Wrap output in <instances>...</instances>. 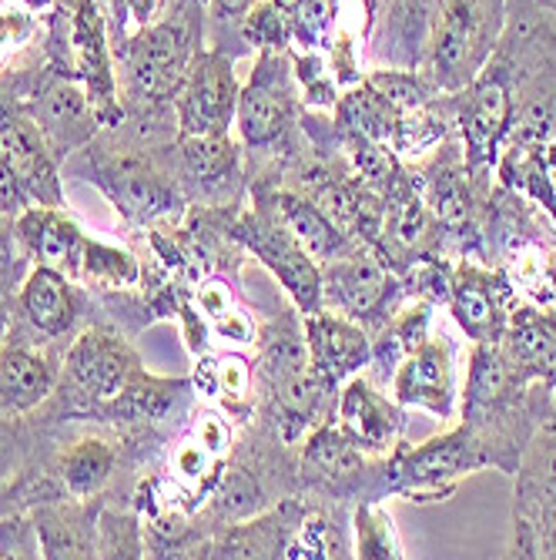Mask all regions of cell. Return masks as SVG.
Wrapping results in <instances>:
<instances>
[{
	"instance_id": "6da1fadb",
	"label": "cell",
	"mask_w": 556,
	"mask_h": 560,
	"mask_svg": "<svg viewBox=\"0 0 556 560\" xmlns=\"http://www.w3.org/2000/svg\"><path fill=\"white\" fill-rule=\"evenodd\" d=\"M507 4L510 0H439L419 65L439 94L463 91L486 68L507 31Z\"/></svg>"
},
{
	"instance_id": "7a4b0ae2",
	"label": "cell",
	"mask_w": 556,
	"mask_h": 560,
	"mask_svg": "<svg viewBox=\"0 0 556 560\" xmlns=\"http://www.w3.org/2000/svg\"><path fill=\"white\" fill-rule=\"evenodd\" d=\"M483 467H489V456L463 423L460 430L442 433L429 443L392 450V456L382 464V490L416 503H433L446 500L463 477Z\"/></svg>"
},
{
	"instance_id": "3957f363",
	"label": "cell",
	"mask_w": 556,
	"mask_h": 560,
	"mask_svg": "<svg viewBox=\"0 0 556 560\" xmlns=\"http://www.w3.org/2000/svg\"><path fill=\"white\" fill-rule=\"evenodd\" d=\"M194 18L198 0H185L181 8H175V14L147 24L121 44L125 81L138 101H168L181 91L198 55Z\"/></svg>"
},
{
	"instance_id": "277c9868",
	"label": "cell",
	"mask_w": 556,
	"mask_h": 560,
	"mask_svg": "<svg viewBox=\"0 0 556 560\" xmlns=\"http://www.w3.org/2000/svg\"><path fill=\"white\" fill-rule=\"evenodd\" d=\"M510 553L556 557V402H549L520 456Z\"/></svg>"
},
{
	"instance_id": "5b68a950",
	"label": "cell",
	"mask_w": 556,
	"mask_h": 560,
	"mask_svg": "<svg viewBox=\"0 0 556 560\" xmlns=\"http://www.w3.org/2000/svg\"><path fill=\"white\" fill-rule=\"evenodd\" d=\"M452 112H457L466 168L486 188L513 121V88L493 65H486L463 91H452Z\"/></svg>"
},
{
	"instance_id": "8992f818",
	"label": "cell",
	"mask_w": 556,
	"mask_h": 560,
	"mask_svg": "<svg viewBox=\"0 0 556 560\" xmlns=\"http://www.w3.org/2000/svg\"><path fill=\"white\" fill-rule=\"evenodd\" d=\"M419 191L436 219L439 232L449 238H466L480 232V195L483 185L470 175L463 141H439L436 155L419 168Z\"/></svg>"
},
{
	"instance_id": "52a82bcc",
	"label": "cell",
	"mask_w": 556,
	"mask_h": 560,
	"mask_svg": "<svg viewBox=\"0 0 556 560\" xmlns=\"http://www.w3.org/2000/svg\"><path fill=\"white\" fill-rule=\"evenodd\" d=\"M399 289L395 272L382 262L379 252L363 245L332 259L322 272V295H329L335 310L356 323H386Z\"/></svg>"
},
{
	"instance_id": "ba28073f",
	"label": "cell",
	"mask_w": 556,
	"mask_h": 560,
	"mask_svg": "<svg viewBox=\"0 0 556 560\" xmlns=\"http://www.w3.org/2000/svg\"><path fill=\"white\" fill-rule=\"evenodd\" d=\"M446 305L473 342H499L517 305V285L502 269L460 262L452 269Z\"/></svg>"
},
{
	"instance_id": "9c48e42d",
	"label": "cell",
	"mask_w": 556,
	"mask_h": 560,
	"mask_svg": "<svg viewBox=\"0 0 556 560\" xmlns=\"http://www.w3.org/2000/svg\"><path fill=\"white\" fill-rule=\"evenodd\" d=\"M68 50L74 74L91 101V108L100 125L121 121L118 105V81L111 71V44H108V21L97 0H74L71 4V34Z\"/></svg>"
},
{
	"instance_id": "30bf717a",
	"label": "cell",
	"mask_w": 556,
	"mask_h": 560,
	"mask_svg": "<svg viewBox=\"0 0 556 560\" xmlns=\"http://www.w3.org/2000/svg\"><path fill=\"white\" fill-rule=\"evenodd\" d=\"M238 81L222 50H198L178 91L181 135L228 131L238 108Z\"/></svg>"
},
{
	"instance_id": "8fae6325",
	"label": "cell",
	"mask_w": 556,
	"mask_h": 560,
	"mask_svg": "<svg viewBox=\"0 0 556 560\" xmlns=\"http://www.w3.org/2000/svg\"><path fill=\"white\" fill-rule=\"evenodd\" d=\"M392 396L399 406L426 410L439 420L457 410V363L442 339H423L392 373Z\"/></svg>"
},
{
	"instance_id": "7c38bea8",
	"label": "cell",
	"mask_w": 556,
	"mask_h": 560,
	"mask_svg": "<svg viewBox=\"0 0 556 560\" xmlns=\"http://www.w3.org/2000/svg\"><path fill=\"white\" fill-rule=\"evenodd\" d=\"M0 151L8 155L27 191H34L47 209L61 206V188L55 165L47 159L44 131L4 88H0Z\"/></svg>"
},
{
	"instance_id": "4fadbf2b",
	"label": "cell",
	"mask_w": 556,
	"mask_h": 560,
	"mask_svg": "<svg viewBox=\"0 0 556 560\" xmlns=\"http://www.w3.org/2000/svg\"><path fill=\"white\" fill-rule=\"evenodd\" d=\"M292 121V88L275 50H262L251 81L238 91L235 125L248 144L275 141Z\"/></svg>"
},
{
	"instance_id": "5bb4252c",
	"label": "cell",
	"mask_w": 556,
	"mask_h": 560,
	"mask_svg": "<svg viewBox=\"0 0 556 560\" xmlns=\"http://www.w3.org/2000/svg\"><path fill=\"white\" fill-rule=\"evenodd\" d=\"M241 235L248 238L251 248H256V256L279 276V282L295 299L298 310L306 316L319 313V305H322V272H319L316 259L285 229V222L282 225L248 222L241 229Z\"/></svg>"
},
{
	"instance_id": "9a60e30c",
	"label": "cell",
	"mask_w": 556,
	"mask_h": 560,
	"mask_svg": "<svg viewBox=\"0 0 556 560\" xmlns=\"http://www.w3.org/2000/svg\"><path fill=\"white\" fill-rule=\"evenodd\" d=\"M499 349L527 383L556 386V305H513Z\"/></svg>"
},
{
	"instance_id": "2e32d148",
	"label": "cell",
	"mask_w": 556,
	"mask_h": 560,
	"mask_svg": "<svg viewBox=\"0 0 556 560\" xmlns=\"http://www.w3.org/2000/svg\"><path fill=\"white\" fill-rule=\"evenodd\" d=\"M339 420L342 430L356 440L366 453H386L399 443L406 430L402 406L386 399L369 380L352 376L339 396Z\"/></svg>"
},
{
	"instance_id": "e0dca14e",
	"label": "cell",
	"mask_w": 556,
	"mask_h": 560,
	"mask_svg": "<svg viewBox=\"0 0 556 560\" xmlns=\"http://www.w3.org/2000/svg\"><path fill=\"white\" fill-rule=\"evenodd\" d=\"M68 370L87 393L108 399L125 393V386L138 376V355L118 336L91 329L71 346Z\"/></svg>"
},
{
	"instance_id": "ac0fdd59",
	"label": "cell",
	"mask_w": 556,
	"mask_h": 560,
	"mask_svg": "<svg viewBox=\"0 0 556 560\" xmlns=\"http://www.w3.org/2000/svg\"><path fill=\"white\" fill-rule=\"evenodd\" d=\"M306 346L312 363L332 380H352L363 366L372 363V339L369 332L345 316L312 313L306 319Z\"/></svg>"
},
{
	"instance_id": "d6986e66",
	"label": "cell",
	"mask_w": 556,
	"mask_h": 560,
	"mask_svg": "<svg viewBox=\"0 0 556 560\" xmlns=\"http://www.w3.org/2000/svg\"><path fill=\"white\" fill-rule=\"evenodd\" d=\"M439 0H372V11L382 21L386 58L399 68L423 65L433 18Z\"/></svg>"
},
{
	"instance_id": "ffe728a7",
	"label": "cell",
	"mask_w": 556,
	"mask_h": 560,
	"mask_svg": "<svg viewBox=\"0 0 556 560\" xmlns=\"http://www.w3.org/2000/svg\"><path fill=\"white\" fill-rule=\"evenodd\" d=\"M34 121L47 138H58L61 144H78L94 131V125H100L84 88L68 81L64 74H50L37 88Z\"/></svg>"
},
{
	"instance_id": "44dd1931",
	"label": "cell",
	"mask_w": 556,
	"mask_h": 560,
	"mask_svg": "<svg viewBox=\"0 0 556 560\" xmlns=\"http://www.w3.org/2000/svg\"><path fill=\"white\" fill-rule=\"evenodd\" d=\"M279 212H282V222L285 229L295 235V242L309 252V256L316 262H332L339 256H345V252H352L356 242L348 232H342L316 201H306V198H298V195H279Z\"/></svg>"
},
{
	"instance_id": "7402d4cb",
	"label": "cell",
	"mask_w": 556,
	"mask_h": 560,
	"mask_svg": "<svg viewBox=\"0 0 556 560\" xmlns=\"http://www.w3.org/2000/svg\"><path fill=\"white\" fill-rule=\"evenodd\" d=\"M105 178H108L105 188L115 198V206L131 219H155V215H165V212L178 209V198L155 175L144 172L134 162L108 168Z\"/></svg>"
},
{
	"instance_id": "603a6c76",
	"label": "cell",
	"mask_w": 556,
	"mask_h": 560,
	"mask_svg": "<svg viewBox=\"0 0 556 560\" xmlns=\"http://www.w3.org/2000/svg\"><path fill=\"white\" fill-rule=\"evenodd\" d=\"M21 302H24L27 319L47 336H61L74 319V299H71V289L58 269H47V266L37 269L27 279Z\"/></svg>"
},
{
	"instance_id": "cb8c5ba5",
	"label": "cell",
	"mask_w": 556,
	"mask_h": 560,
	"mask_svg": "<svg viewBox=\"0 0 556 560\" xmlns=\"http://www.w3.org/2000/svg\"><path fill=\"white\" fill-rule=\"evenodd\" d=\"M24 235L31 242V248L37 252V259L47 266V269H64V272H74L81 269V256H84V238L81 232L58 219L55 212H34L24 219Z\"/></svg>"
},
{
	"instance_id": "d4e9b609",
	"label": "cell",
	"mask_w": 556,
	"mask_h": 560,
	"mask_svg": "<svg viewBox=\"0 0 556 560\" xmlns=\"http://www.w3.org/2000/svg\"><path fill=\"white\" fill-rule=\"evenodd\" d=\"M306 467L319 480H356L366 474V450L342 427H322L306 450Z\"/></svg>"
},
{
	"instance_id": "484cf974",
	"label": "cell",
	"mask_w": 556,
	"mask_h": 560,
	"mask_svg": "<svg viewBox=\"0 0 556 560\" xmlns=\"http://www.w3.org/2000/svg\"><path fill=\"white\" fill-rule=\"evenodd\" d=\"M50 393V370L27 349H8L0 355V399L11 410H31Z\"/></svg>"
},
{
	"instance_id": "4316f807",
	"label": "cell",
	"mask_w": 556,
	"mask_h": 560,
	"mask_svg": "<svg viewBox=\"0 0 556 560\" xmlns=\"http://www.w3.org/2000/svg\"><path fill=\"white\" fill-rule=\"evenodd\" d=\"M181 155L191 175L215 182L225 178L235 168V144L228 131H212V135H181Z\"/></svg>"
},
{
	"instance_id": "83f0119b",
	"label": "cell",
	"mask_w": 556,
	"mask_h": 560,
	"mask_svg": "<svg viewBox=\"0 0 556 560\" xmlns=\"http://www.w3.org/2000/svg\"><path fill=\"white\" fill-rule=\"evenodd\" d=\"M111 467H115V450L100 440H84L64 456V483L84 497L108 480Z\"/></svg>"
},
{
	"instance_id": "f1b7e54d",
	"label": "cell",
	"mask_w": 556,
	"mask_h": 560,
	"mask_svg": "<svg viewBox=\"0 0 556 560\" xmlns=\"http://www.w3.org/2000/svg\"><path fill=\"white\" fill-rule=\"evenodd\" d=\"M356 557H406L392 517L372 500L356 511Z\"/></svg>"
},
{
	"instance_id": "f546056e",
	"label": "cell",
	"mask_w": 556,
	"mask_h": 560,
	"mask_svg": "<svg viewBox=\"0 0 556 560\" xmlns=\"http://www.w3.org/2000/svg\"><path fill=\"white\" fill-rule=\"evenodd\" d=\"M81 269L91 282H100V285H128L138 279V266L131 256L108 245H94V242L84 245Z\"/></svg>"
},
{
	"instance_id": "4dcf8cb0",
	"label": "cell",
	"mask_w": 556,
	"mask_h": 560,
	"mask_svg": "<svg viewBox=\"0 0 556 560\" xmlns=\"http://www.w3.org/2000/svg\"><path fill=\"white\" fill-rule=\"evenodd\" d=\"M241 24H245V37L262 50H282L292 37L288 18L272 4V0H259V4L241 18Z\"/></svg>"
},
{
	"instance_id": "1f68e13d",
	"label": "cell",
	"mask_w": 556,
	"mask_h": 560,
	"mask_svg": "<svg viewBox=\"0 0 556 560\" xmlns=\"http://www.w3.org/2000/svg\"><path fill=\"white\" fill-rule=\"evenodd\" d=\"M111 4H115V14L121 18L118 21V34L128 40L138 31H144L147 24H155L162 0H111Z\"/></svg>"
},
{
	"instance_id": "d6a6232c",
	"label": "cell",
	"mask_w": 556,
	"mask_h": 560,
	"mask_svg": "<svg viewBox=\"0 0 556 560\" xmlns=\"http://www.w3.org/2000/svg\"><path fill=\"white\" fill-rule=\"evenodd\" d=\"M21 206H24V182L11 168L4 151H0V209L11 212V209H21Z\"/></svg>"
},
{
	"instance_id": "836d02e7",
	"label": "cell",
	"mask_w": 556,
	"mask_h": 560,
	"mask_svg": "<svg viewBox=\"0 0 556 560\" xmlns=\"http://www.w3.org/2000/svg\"><path fill=\"white\" fill-rule=\"evenodd\" d=\"M530 299H533L536 305H556V248L546 252L540 282H536V289L530 292Z\"/></svg>"
},
{
	"instance_id": "e575fe53",
	"label": "cell",
	"mask_w": 556,
	"mask_h": 560,
	"mask_svg": "<svg viewBox=\"0 0 556 560\" xmlns=\"http://www.w3.org/2000/svg\"><path fill=\"white\" fill-rule=\"evenodd\" d=\"M259 0H212V18L215 21H241Z\"/></svg>"
},
{
	"instance_id": "d590c367",
	"label": "cell",
	"mask_w": 556,
	"mask_h": 560,
	"mask_svg": "<svg viewBox=\"0 0 556 560\" xmlns=\"http://www.w3.org/2000/svg\"><path fill=\"white\" fill-rule=\"evenodd\" d=\"M272 4H275L288 21H292V18H295V11H298L301 4H306V0H272Z\"/></svg>"
},
{
	"instance_id": "8d00e7d4",
	"label": "cell",
	"mask_w": 556,
	"mask_h": 560,
	"mask_svg": "<svg viewBox=\"0 0 556 560\" xmlns=\"http://www.w3.org/2000/svg\"><path fill=\"white\" fill-rule=\"evenodd\" d=\"M14 31V18H8V14H0V40H4L8 34Z\"/></svg>"
},
{
	"instance_id": "74e56055",
	"label": "cell",
	"mask_w": 556,
	"mask_h": 560,
	"mask_svg": "<svg viewBox=\"0 0 556 560\" xmlns=\"http://www.w3.org/2000/svg\"><path fill=\"white\" fill-rule=\"evenodd\" d=\"M24 4H27V8H47L50 0H24Z\"/></svg>"
},
{
	"instance_id": "f35d334b",
	"label": "cell",
	"mask_w": 556,
	"mask_h": 560,
	"mask_svg": "<svg viewBox=\"0 0 556 560\" xmlns=\"http://www.w3.org/2000/svg\"><path fill=\"white\" fill-rule=\"evenodd\" d=\"M546 4H553V8H556V0H546Z\"/></svg>"
},
{
	"instance_id": "ab89813d",
	"label": "cell",
	"mask_w": 556,
	"mask_h": 560,
	"mask_svg": "<svg viewBox=\"0 0 556 560\" xmlns=\"http://www.w3.org/2000/svg\"><path fill=\"white\" fill-rule=\"evenodd\" d=\"M198 4H201V0H198Z\"/></svg>"
}]
</instances>
